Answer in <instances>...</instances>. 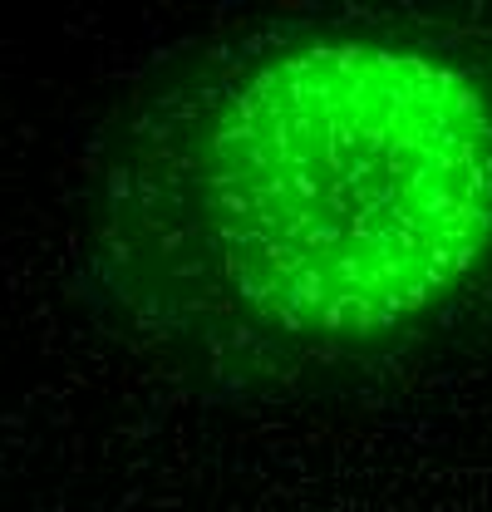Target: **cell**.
<instances>
[{"label": "cell", "instance_id": "obj_1", "mask_svg": "<svg viewBox=\"0 0 492 512\" xmlns=\"http://www.w3.org/2000/svg\"><path fill=\"white\" fill-rule=\"evenodd\" d=\"M104 261L123 306L202 360L424 330L492 271V84L379 30L202 64L123 148Z\"/></svg>", "mask_w": 492, "mask_h": 512}]
</instances>
